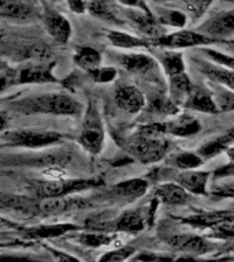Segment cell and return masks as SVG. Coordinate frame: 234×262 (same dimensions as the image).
Segmentation results:
<instances>
[{
  "instance_id": "6da1fadb",
  "label": "cell",
  "mask_w": 234,
  "mask_h": 262,
  "mask_svg": "<svg viewBox=\"0 0 234 262\" xmlns=\"http://www.w3.org/2000/svg\"><path fill=\"white\" fill-rule=\"evenodd\" d=\"M12 111L24 115H56V116H81L85 105L69 93H41L18 98L10 102Z\"/></svg>"
},
{
  "instance_id": "7a4b0ae2",
  "label": "cell",
  "mask_w": 234,
  "mask_h": 262,
  "mask_svg": "<svg viewBox=\"0 0 234 262\" xmlns=\"http://www.w3.org/2000/svg\"><path fill=\"white\" fill-rule=\"evenodd\" d=\"M2 146L22 147V149H48L62 145L65 135L57 131L34 130V128H18L2 133Z\"/></svg>"
},
{
  "instance_id": "3957f363",
  "label": "cell",
  "mask_w": 234,
  "mask_h": 262,
  "mask_svg": "<svg viewBox=\"0 0 234 262\" xmlns=\"http://www.w3.org/2000/svg\"><path fill=\"white\" fill-rule=\"evenodd\" d=\"M103 180L99 178L90 179H63V180H32L29 182L33 195L37 200H48L56 196L73 195L77 192L100 187Z\"/></svg>"
},
{
  "instance_id": "277c9868",
  "label": "cell",
  "mask_w": 234,
  "mask_h": 262,
  "mask_svg": "<svg viewBox=\"0 0 234 262\" xmlns=\"http://www.w3.org/2000/svg\"><path fill=\"white\" fill-rule=\"evenodd\" d=\"M77 142L90 156H98L103 151L106 143V128L94 100H90L84 112Z\"/></svg>"
},
{
  "instance_id": "5b68a950",
  "label": "cell",
  "mask_w": 234,
  "mask_h": 262,
  "mask_svg": "<svg viewBox=\"0 0 234 262\" xmlns=\"http://www.w3.org/2000/svg\"><path fill=\"white\" fill-rule=\"evenodd\" d=\"M55 64H25L16 69L3 66L2 70V88L15 85H30V83H53L59 82L53 74Z\"/></svg>"
},
{
  "instance_id": "8992f818",
  "label": "cell",
  "mask_w": 234,
  "mask_h": 262,
  "mask_svg": "<svg viewBox=\"0 0 234 262\" xmlns=\"http://www.w3.org/2000/svg\"><path fill=\"white\" fill-rule=\"evenodd\" d=\"M170 143L164 137H144L133 134L127 141L126 150L133 160L145 165L159 163L167 155Z\"/></svg>"
},
{
  "instance_id": "52a82bcc",
  "label": "cell",
  "mask_w": 234,
  "mask_h": 262,
  "mask_svg": "<svg viewBox=\"0 0 234 262\" xmlns=\"http://www.w3.org/2000/svg\"><path fill=\"white\" fill-rule=\"evenodd\" d=\"M73 159V150L71 149H55V150H47L36 153V155H22V156H10L3 157V164H8L12 167H33L44 168L53 167V165H62L66 167Z\"/></svg>"
},
{
  "instance_id": "ba28073f",
  "label": "cell",
  "mask_w": 234,
  "mask_h": 262,
  "mask_svg": "<svg viewBox=\"0 0 234 262\" xmlns=\"http://www.w3.org/2000/svg\"><path fill=\"white\" fill-rule=\"evenodd\" d=\"M221 40L209 37L207 34L197 32V30H185V29H178L176 32L163 34L159 38L152 41L153 47H160V48L178 49L186 48H201V47H208L209 44H215Z\"/></svg>"
},
{
  "instance_id": "9c48e42d",
  "label": "cell",
  "mask_w": 234,
  "mask_h": 262,
  "mask_svg": "<svg viewBox=\"0 0 234 262\" xmlns=\"http://www.w3.org/2000/svg\"><path fill=\"white\" fill-rule=\"evenodd\" d=\"M0 14L3 19L18 24H30L43 18L40 10L29 0H2Z\"/></svg>"
},
{
  "instance_id": "30bf717a",
  "label": "cell",
  "mask_w": 234,
  "mask_h": 262,
  "mask_svg": "<svg viewBox=\"0 0 234 262\" xmlns=\"http://www.w3.org/2000/svg\"><path fill=\"white\" fill-rule=\"evenodd\" d=\"M89 205V201L82 198V196H56V198L38 201V212H37V214H41V216H59V214H63V213L82 210V209L88 208Z\"/></svg>"
},
{
  "instance_id": "8fae6325",
  "label": "cell",
  "mask_w": 234,
  "mask_h": 262,
  "mask_svg": "<svg viewBox=\"0 0 234 262\" xmlns=\"http://www.w3.org/2000/svg\"><path fill=\"white\" fill-rule=\"evenodd\" d=\"M114 101L119 110L129 115H137L147 105V98L134 85L123 83L115 88Z\"/></svg>"
},
{
  "instance_id": "7c38bea8",
  "label": "cell",
  "mask_w": 234,
  "mask_h": 262,
  "mask_svg": "<svg viewBox=\"0 0 234 262\" xmlns=\"http://www.w3.org/2000/svg\"><path fill=\"white\" fill-rule=\"evenodd\" d=\"M43 24L49 36L59 44H67L73 36V28L70 20L63 14L56 10H44L43 12Z\"/></svg>"
},
{
  "instance_id": "4fadbf2b",
  "label": "cell",
  "mask_w": 234,
  "mask_h": 262,
  "mask_svg": "<svg viewBox=\"0 0 234 262\" xmlns=\"http://www.w3.org/2000/svg\"><path fill=\"white\" fill-rule=\"evenodd\" d=\"M171 249L178 250V251H184L189 255H197L200 257L203 254L208 253L209 250L212 249L213 245L205 241L204 237L192 235V233H180V235H171L164 239Z\"/></svg>"
},
{
  "instance_id": "5bb4252c",
  "label": "cell",
  "mask_w": 234,
  "mask_h": 262,
  "mask_svg": "<svg viewBox=\"0 0 234 262\" xmlns=\"http://www.w3.org/2000/svg\"><path fill=\"white\" fill-rule=\"evenodd\" d=\"M196 30L218 40H222L226 36H231L234 33V10L218 12L215 15L209 16Z\"/></svg>"
},
{
  "instance_id": "9a60e30c",
  "label": "cell",
  "mask_w": 234,
  "mask_h": 262,
  "mask_svg": "<svg viewBox=\"0 0 234 262\" xmlns=\"http://www.w3.org/2000/svg\"><path fill=\"white\" fill-rule=\"evenodd\" d=\"M123 15L126 16L130 25L139 33L144 34L148 40H156L163 34H166L162 25L158 22L155 15H148L145 12L139 10H125Z\"/></svg>"
},
{
  "instance_id": "2e32d148",
  "label": "cell",
  "mask_w": 234,
  "mask_h": 262,
  "mask_svg": "<svg viewBox=\"0 0 234 262\" xmlns=\"http://www.w3.org/2000/svg\"><path fill=\"white\" fill-rule=\"evenodd\" d=\"M211 173L207 171L190 169V171H177L174 169V178L171 182L181 184L182 187L194 195H208V180Z\"/></svg>"
},
{
  "instance_id": "e0dca14e",
  "label": "cell",
  "mask_w": 234,
  "mask_h": 262,
  "mask_svg": "<svg viewBox=\"0 0 234 262\" xmlns=\"http://www.w3.org/2000/svg\"><path fill=\"white\" fill-rule=\"evenodd\" d=\"M193 61L199 73L203 74L208 81L215 85L225 86L227 89L234 90V70L219 66L213 61H207L196 57H193Z\"/></svg>"
},
{
  "instance_id": "ac0fdd59",
  "label": "cell",
  "mask_w": 234,
  "mask_h": 262,
  "mask_svg": "<svg viewBox=\"0 0 234 262\" xmlns=\"http://www.w3.org/2000/svg\"><path fill=\"white\" fill-rule=\"evenodd\" d=\"M182 106L185 110L196 111V112H201V114L215 115L221 112L217 100H215V96L204 88H199V86L193 88Z\"/></svg>"
},
{
  "instance_id": "d6986e66",
  "label": "cell",
  "mask_w": 234,
  "mask_h": 262,
  "mask_svg": "<svg viewBox=\"0 0 234 262\" xmlns=\"http://www.w3.org/2000/svg\"><path fill=\"white\" fill-rule=\"evenodd\" d=\"M118 63L123 70L133 75H145L158 67V61L143 52L121 53L118 56Z\"/></svg>"
},
{
  "instance_id": "ffe728a7",
  "label": "cell",
  "mask_w": 234,
  "mask_h": 262,
  "mask_svg": "<svg viewBox=\"0 0 234 262\" xmlns=\"http://www.w3.org/2000/svg\"><path fill=\"white\" fill-rule=\"evenodd\" d=\"M147 223H149V217L144 214L143 209H129L110 223V231L135 233L143 231Z\"/></svg>"
},
{
  "instance_id": "44dd1931",
  "label": "cell",
  "mask_w": 234,
  "mask_h": 262,
  "mask_svg": "<svg viewBox=\"0 0 234 262\" xmlns=\"http://www.w3.org/2000/svg\"><path fill=\"white\" fill-rule=\"evenodd\" d=\"M185 224L197 228H217L225 223H234V212L231 210H212V212H199L193 216L182 219Z\"/></svg>"
},
{
  "instance_id": "7402d4cb",
  "label": "cell",
  "mask_w": 234,
  "mask_h": 262,
  "mask_svg": "<svg viewBox=\"0 0 234 262\" xmlns=\"http://www.w3.org/2000/svg\"><path fill=\"white\" fill-rule=\"evenodd\" d=\"M167 134H171L178 138H192L197 135L203 128V124L197 118L188 114L176 115L172 120L166 122Z\"/></svg>"
},
{
  "instance_id": "603a6c76",
  "label": "cell",
  "mask_w": 234,
  "mask_h": 262,
  "mask_svg": "<svg viewBox=\"0 0 234 262\" xmlns=\"http://www.w3.org/2000/svg\"><path fill=\"white\" fill-rule=\"evenodd\" d=\"M81 229L78 225L70 224V223H61V224H44L29 227V228H21L25 237L28 239H52L59 237L66 233L74 232Z\"/></svg>"
},
{
  "instance_id": "cb8c5ba5",
  "label": "cell",
  "mask_w": 234,
  "mask_h": 262,
  "mask_svg": "<svg viewBox=\"0 0 234 262\" xmlns=\"http://www.w3.org/2000/svg\"><path fill=\"white\" fill-rule=\"evenodd\" d=\"M155 198L166 205L180 206L189 201V192L176 182H164L155 188Z\"/></svg>"
},
{
  "instance_id": "d4e9b609",
  "label": "cell",
  "mask_w": 234,
  "mask_h": 262,
  "mask_svg": "<svg viewBox=\"0 0 234 262\" xmlns=\"http://www.w3.org/2000/svg\"><path fill=\"white\" fill-rule=\"evenodd\" d=\"M88 12L98 19L112 25H123L121 12L112 3V0H85Z\"/></svg>"
},
{
  "instance_id": "484cf974",
  "label": "cell",
  "mask_w": 234,
  "mask_h": 262,
  "mask_svg": "<svg viewBox=\"0 0 234 262\" xmlns=\"http://www.w3.org/2000/svg\"><path fill=\"white\" fill-rule=\"evenodd\" d=\"M107 38L112 47L125 51H134V49H147L152 45V41L143 37L134 36L123 30H108Z\"/></svg>"
},
{
  "instance_id": "4316f807",
  "label": "cell",
  "mask_w": 234,
  "mask_h": 262,
  "mask_svg": "<svg viewBox=\"0 0 234 262\" xmlns=\"http://www.w3.org/2000/svg\"><path fill=\"white\" fill-rule=\"evenodd\" d=\"M234 141V128H230L225 134L215 137V138L209 139L205 143H203L199 149H197V155L200 156L204 161L212 160L221 153L226 151L231 146V142Z\"/></svg>"
},
{
  "instance_id": "83f0119b",
  "label": "cell",
  "mask_w": 234,
  "mask_h": 262,
  "mask_svg": "<svg viewBox=\"0 0 234 262\" xmlns=\"http://www.w3.org/2000/svg\"><path fill=\"white\" fill-rule=\"evenodd\" d=\"M148 188H149V183H148L147 179H144V178H131V179L122 180V182L114 184L112 192L115 195L125 198V200L134 201L145 195Z\"/></svg>"
},
{
  "instance_id": "f1b7e54d",
  "label": "cell",
  "mask_w": 234,
  "mask_h": 262,
  "mask_svg": "<svg viewBox=\"0 0 234 262\" xmlns=\"http://www.w3.org/2000/svg\"><path fill=\"white\" fill-rule=\"evenodd\" d=\"M159 61L168 81L188 74L184 53L178 52V51H172V49L164 51L162 56L159 57Z\"/></svg>"
},
{
  "instance_id": "f546056e",
  "label": "cell",
  "mask_w": 234,
  "mask_h": 262,
  "mask_svg": "<svg viewBox=\"0 0 234 262\" xmlns=\"http://www.w3.org/2000/svg\"><path fill=\"white\" fill-rule=\"evenodd\" d=\"M38 201L37 198H29L25 195H15V194H2L0 205L3 209H12L16 212L37 214L38 212Z\"/></svg>"
},
{
  "instance_id": "4dcf8cb0",
  "label": "cell",
  "mask_w": 234,
  "mask_h": 262,
  "mask_svg": "<svg viewBox=\"0 0 234 262\" xmlns=\"http://www.w3.org/2000/svg\"><path fill=\"white\" fill-rule=\"evenodd\" d=\"M74 64L81 70L90 73L103 66V56L98 49L92 47H80L73 55Z\"/></svg>"
},
{
  "instance_id": "1f68e13d",
  "label": "cell",
  "mask_w": 234,
  "mask_h": 262,
  "mask_svg": "<svg viewBox=\"0 0 234 262\" xmlns=\"http://www.w3.org/2000/svg\"><path fill=\"white\" fill-rule=\"evenodd\" d=\"M167 163L172 169L177 171H190L200 168L204 164V160L197 155V151H182L168 157Z\"/></svg>"
},
{
  "instance_id": "d6a6232c",
  "label": "cell",
  "mask_w": 234,
  "mask_h": 262,
  "mask_svg": "<svg viewBox=\"0 0 234 262\" xmlns=\"http://www.w3.org/2000/svg\"><path fill=\"white\" fill-rule=\"evenodd\" d=\"M156 19L162 26H171L176 29H184L188 24V14L180 11V10H172V8H158L153 11Z\"/></svg>"
},
{
  "instance_id": "836d02e7",
  "label": "cell",
  "mask_w": 234,
  "mask_h": 262,
  "mask_svg": "<svg viewBox=\"0 0 234 262\" xmlns=\"http://www.w3.org/2000/svg\"><path fill=\"white\" fill-rule=\"evenodd\" d=\"M149 114L158 116H176L178 114V104L171 97H166L164 94H155L148 105Z\"/></svg>"
},
{
  "instance_id": "e575fe53",
  "label": "cell",
  "mask_w": 234,
  "mask_h": 262,
  "mask_svg": "<svg viewBox=\"0 0 234 262\" xmlns=\"http://www.w3.org/2000/svg\"><path fill=\"white\" fill-rule=\"evenodd\" d=\"M116 239L114 233L106 232V231H90L84 232L77 237L78 243H81L85 247H103V246L111 245Z\"/></svg>"
},
{
  "instance_id": "d590c367",
  "label": "cell",
  "mask_w": 234,
  "mask_h": 262,
  "mask_svg": "<svg viewBox=\"0 0 234 262\" xmlns=\"http://www.w3.org/2000/svg\"><path fill=\"white\" fill-rule=\"evenodd\" d=\"M213 0H184L186 14L192 22L200 20L212 6Z\"/></svg>"
},
{
  "instance_id": "8d00e7d4",
  "label": "cell",
  "mask_w": 234,
  "mask_h": 262,
  "mask_svg": "<svg viewBox=\"0 0 234 262\" xmlns=\"http://www.w3.org/2000/svg\"><path fill=\"white\" fill-rule=\"evenodd\" d=\"M199 52L204 53L205 56L208 57L209 60L213 61V63H217V64L234 70V56L233 55H229V53L222 52V51H218V49L209 48V47H201V48H199Z\"/></svg>"
},
{
  "instance_id": "74e56055",
  "label": "cell",
  "mask_w": 234,
  "mask_h": 262,
  "mask_svg": "<svg viewBox=\"0 0 234 262\" xmlns=\"http://www.w3.org/2000/svg\"><path fill=\"white\" fill-rule=\"evenodd\" d=\"M88 75L96 83H111L118 78V70L112 66H102V67L88 73Z\"/></svg>"
},
{
  "instance_id": "f35d334b",
  "label": "cell",
  "mask_w": 234,
  "mask_h": 262,
  "mask_svg": "<svg viewBox=\"0 0 234 262\" xmlns=\"http://www.w3.org/2000/svg\"><path fill=\"white\" fill-rule=\"evenodd\" d=\"M219 88V85H217ZM215 100L221 112H234V90L227 88H219L215 92Z\"/></svg>"
},
{
  "instance_id": "ab89813d",
  "label": "cell",
  "mask_w": 234,
  "mask_h": 262,
  "mask_svg": "<svg viewBox=\"0 0 234 262\" xmlns=\"http://www.w3.org/2000/svg\"><path fill=\"white\" fill-rule=\"evenodd\" d=\"M133 254H134V249L130 247V246H125V247H121V249L112 250V251L103 254L99 262H125Z\"/></svg>"
},
{
  "instance_id": "60d3db41",
  "label": "cell",
  "mask_w": 234,
  "mask_h": 262,
  "mask_svg": "<svg viewBox=\"0 0 234 262\" xmlns=\"http://www.w3.org/2000/svg\"><path fill=\"white\" fill-rule=\"evenodd\" d=\"M41 172H43L45 180H63L67 179V175H69V172L66 171V168L62 167V165L44 168V169H41Z\"/></svg>"
},
{
  "instance_id": "b9f144b4",
  "label": "cell",
  "mask_w": 234,
  "mask_h": 262,
  "mask_svg": "<svg viewBox=\"0 0 234 262\" xmlns=\"http://www.w3.org/2000/svg\"><path fill=\"white\" fill-rule=\"evenodd\" d=\"M118 3L127 10H139V11L145 12L148 15H155L145 0H118Z\"/></svg>"
},
{
  "instance_id": "7bdbcfd3",
  "label": "cell",
  "mask_w": 234,
  "mask_h": 262,
  "mask_svg": "<svg viewBox=\"0 0 234 262\" xmlns=\"http://www.w3.org/2000/svg\"><path fill=\"white\" fill-rule=\"evenodd\" d=\"M135 262H176V258L168 257L164 254H156V253H141L134 258Z\"/></svg>"
},
{
  "instance_id": "ee69618b",
  "label": "cell",
  "mask_w": 234,
  "mask_h": 262,
  "mask_svg": "<svg viewBox=\"0 0 234 262\" xmlns=\"http://www.w3.org/2000/svg\"><path fill=\"white\" fill-rule=\"evenodd\" d=\"M226 156H227V159H229V164L225 165L223 168H221V169L217 172V178H219V176L234 175V146H230L229 149L226 150Z\"/></svg>"
},
{
  "instance_id": "f6af8a7d",
  "label": "cell",
  "mask_w": 234,
  "mask_h": 262,
  "mask_svg": "<svg viewBox=\"0 0 234 262\" xmlns=\"http://www.w3.org/2000/svg\"><path fill=\"white\" fill-rule=\"evenodd\" d=\"M66 3L69 6L70 11H73L74 14H78V15H82L88 11L85 0H66Z\"/></svg>"
},
{
  "instance_id": "bcb514c9",
  "label": "cell",
  "mask_w": 234,
  "mask_h": 262,
  "mask_svg": "<svg viewBox=\"0 0 234 262\" xmlns=\"http://www.w3.org/2000/svg\"><path fill=\"white\" fill-rule=\"evenodd\" d=\"M0 262H43L37 258L29 257V255H7L3 254L0 258Z\"/></svg>"
},
{
  "instance_id": "7dc6e473",
  "label": "cell",
  "mask_w": 234,
  "mask_h": 262,
  "mask_svg": "<svg viewBox=\"0 0 234 262\" xmlns=\"http://www.w3.org/2000/svg\"><path fill=\"white\" fill-rule=\"evenodd\" d=\"M49 251L53 254V257L56 258V262H81L78 258L73 257L67 253H63L61 250L56 249H49Z\"/></svg>"
},
{
  "instance_id": "c3c4849f",
  "label": "cell",
  "mask_w": 234,
  "mask_h": 262,
  "mask_svg": "<svg viewBox=\"0 0 234 262\" xmlns=\"http://www.w3.org/2000/svg\"><path fill=\"white\" fill-rule=\"evenodd\" d=\"M212 194L219 196H231V198H234V183L223 184L221 187H217L212 191Z\"/></svg>"
},
{
  "instance_id": "681fc988",
  "label": "cell",
  "mask_w": 234,
  "mask_h": 262,
  "mask_svg": "<svg viewBox=\"0 0 234 262\" xmlns=\"http://www.w3.org/2000/svg\"><path fill=\"white\" fill-rule=\"evenodd\" d=\"M176 262H212V261H207V259H200L197 255H182V257L176 258Z\"/></svg>"
}]
</instances>
